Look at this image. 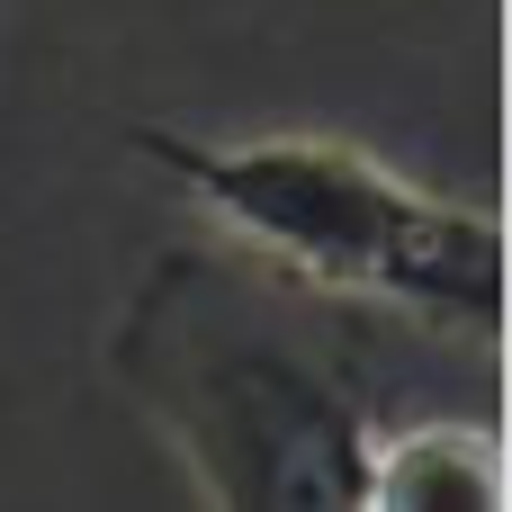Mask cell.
<instances>
[{
  "mask_svg": "<svg viewBox=\"0 0 512 512\" xmlns=\"http://www.w3.org/2000/svg\"><path fill=\"white\" fill-rule=\"evenodd\" d=\"M99 369L198 504L360 512L369 441L414 405H450V378H495V351L324 297L216 234L135 270Z\"/></svg>",
  "mask_w": 512,
  "mask_h": 512,
  "instance_id": "obj_1",
  "label": "cell"
},
{
  "mask_svg": "<svg viewBox=\"0 0 512 512\" xmlns=\"http://www.w3.org/2000/svg\"><path fill=\"white\" fill-rule=\"evenodd\" d=\"M126 153L162 171L225 243L270 270L405 315L450 342H504V225L477 198L423 189L369 144L270 126V135H189L126 126Z\"/></svg>",
  "mask_w": 512,
  "mask_h": 512,
  "instance_id": "obj_2",
  "label": "cell"
},
{
  "mask_svg": "<svg viewBox=\"0 0 512 512\" xmlns=\"http://www.w3.org/2000/svg\"><path fill=\"white\" fill-rule=\"evenodd\" d=\"M504 504H512V459L495 396L414 405L369 441L360 512H504Z\"/></svg>",
  "mask_w": 512,
  "mask_h": 512,
  "instance_id": "obj_3",
  "label": "cell"
}]
</instances>
